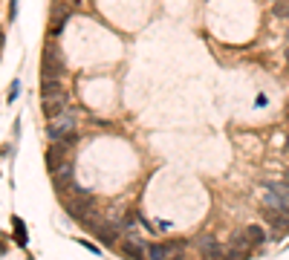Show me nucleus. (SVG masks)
I'll list each match as a JSON object with an SVG mask.
<instances>
[{"instance_id":"1","label":"nucleus","mask_w":289,"mask_h":260,"mask_svg":"<svg viewBox=\"0 0 289 260\" xmlns=\"http://www.w3.org/2000/svg\"><path fill=\"white\" fill-rule=\"evenodd\" d=\"M78 130V113H75V107H67L64 113H58L55 118H49V124H46V139L49 142H61V139H67Z\"/></svg>"},{"instance_id":"13","label":"nucleus","mask_w":289,"mask_h":260,"mask_svg":"<svg viewBox=\"0 0 289 260\" xmlns=\"http://www.w3.org/2000/svg\"><path fill=\"white\" fill-rule=\"evenodd\" d=\"M283 182H286V188H289V174H286V179H283Z\"/></svg>"},{"instance_id":"16","label":"nucleus","mask_w":289,"mask_h":260,"mask_svg":"<svg viewBox=\"0 0 289 260\" xmlns=\"http://www.w3.org/2000/svg\"><path fill=\"white\" fill-rule=\"evenodd\" d=\"M3 251H6V248H3V246H0V254H3Z\"/></svg>"},{"instance_id":"3","label":"nucleus","mask_w":289,"mask_h":260,"mask_svg":"<svg viewBox=\"0 0 289 260\" xmlns=\"http://www.w3.org/2000/svg\"><path fill=\"white\" fill-rule=\"evenodd\" d=\"M145 240L133 231V228H127L125 237H122V251H125L127 257H145Z\"/></svg>"},{"instance_id":"11","label":"nucleus","mask_w":289,"mask_h":260,"mask_svg":"<svg viewBox=\"0 0 289 260\" xmlns=\"http://www.w3.org/2000/svg\"><path fill=\"white\" fill-rule=\"evenodd\" d=\"M272 12H275V18H289V0H275Z\"/></svg>"},{"instance_id":"14","label":"nucleus","mask_w":289,"mask_h":260,"mask_svg":"<svg viewBox=\"0 0 289 260\" xmlns=\"http://www.w3.org/2000/svg\"><path fill=\"white\" fill-rule=\"evenodd\" d=\"M286 154H289V136H286Z\"/></svg>"},{"instance_id":"8","label":"nucleus","mask_w":289,"mask_h":260,"mask_svg":"<svg viewBox=\"0 0 289 260\" xmlns=\"http://www.w3.org/2000/svg\"><path fill=\"white\" fill-rule=\"evenodd\" d=\"M95 237L102 240L104 246H113L119 240V225L116 223H104V225H95Z\"/></svg>"},{"instance_id":"5","label":"nucleus","mask_w":289,"mask_h":260,"mask_svg":"<svg viewBox=\"0 0 289 260\" xmlns=\"http://www.w3.org/2000/svg\"><path fill=\"white\" fill-rule=\"evenodd\" d=\"M182 251V243H176V246H148L145 248V260H171L173 254H179Z\"/></svg>"},{"instance_id":"12","label":"nucleus","mask_w":289,"mask_h":260,"mask_svg":"<svg viewBox=\"0 0 289 260\" xmlns=\"http://www.w3.org/2000/svg\"><path fill=\"white\" fill-rule=\"evenodd\" d=\"M12 225H15L18 243H21V246H26V228H23V220H18V217H15V220H12Z\"/></svg>"},{"instance_id":"6","label":"nucleus","mask_w":289,"mask_h":260,"mask_svg":"<svg viewBox=\"0 0 289 260\" xmlns=\"http://www.w3.org/2000/svg\"><path fill=\"white\" fill-rule=\"evenodd\" d=\"M72 9H67V6H61V3H55L52 6V18H49V35H55V32H61V26L67 24V18Z\"/></svg>"},{"instance_id":"7","label":"nucleus","mask_w":289,"mask_h":260,"mask_svg":"<svg viewBox=\"0 0 289 260\" xmlns=\"http://www.w3.org/2000/svg\"><path fill=\"white\" fill-rule=\"evenodd\" d=\"M263 208H266V211H283V214H289V202L283 200V197H277L275 191L266 188V194H263Z\"/></svg>"},{"instance_id":"4","label":"nucleus","mask_w":289,"mask_h":260,"mask_svg":"<svg viewBox=\"0 0 289 260\" xmlns=\"http://www.w3.org/2000/svg\"><path fill=\"white\" fill-rule=\"evenodd\" d=\"M197 246H200V251H203V257L206 260H226V251H223V246H220V240L217 237H200L197 240Z\"/></svg>"},{"instance_id":"2","label":"nucleus","mask_w":289,"mask_h":260,"mask_svg":"<svg viewBox=\"0 0 289 260\" xmlns=\"http://www.w3.org/2000/svg\"><path fill=\"white\" fill-rule=\"evenodd\" d=\"M41 72H44V78H61V72H64V58H61V52L55 49V44H46Z\"/></svg>"},{"instance_id":"17","label":"nucleus","mask_w":289,"mask_h":260,"mask_svg":"<svg viewBox=\"0 0 289 260\" xmlns=\"http://www.w3.org/2000/svg\"><path fill=\"white\" fill-rule=\"evenodd\" d=\"M272 3H275V0H272Z\"/></svg>"},{"instance_id":"15","label":"nucleus","mask_w":289,"mask_h":260,"mask_svg":"<svg viewBox=\"0 0 289 260\" xmlns=\"http://www.w3.org/2000/svg\"><path fill=\"white\" fill-rule=\"evenodd\" d=\"M286 61H289V44H286Z\"/></svg>"},{"instance_id":"9","label":"nucleus","mask_w":289,"mask_h":260,"mask_svg":"<svg viewBox=\"0 0 289 260\" xmlns=\"http://www.w3.org/2000/svg\"><path fill=\"white\" fill-rule=\"evenodd\" d=\"M243 237H246V243L260 246V243L266 240V231L260 228V225H246V228H243Z\"/></svg>"},{"instance_id":"10","label":"nucleus","mask_w":289,"mask_h":260,"mask_svg":"<svg viewBox=\"0 0 289 260\" xmlns=\"http://www.w3.org/2000/svg\"><path fill=\"white\" fill-rule=\"evenodd\" d=\"M266 217H269V223L275 225L277 231L289 228V214H283V211H266Z\"/></svg>"}]
</instances>
